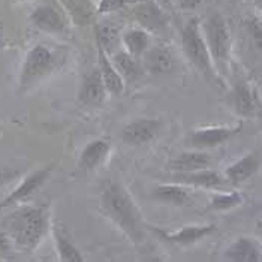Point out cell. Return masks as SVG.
<instances>
[{
    "label": "cell",
    "instance_id": "6da1fadb",
    "mask_svg": "<svg viewBox=\"0 0 262 262\" xmlns=\"http://www.w3.org/2000/svg\"><path fill=\"white\" fill-rule=\"evenodd\" d=\"M101 204L106 216L135 244L145 238L141 211L120 183L106 180L101 187Z\"/></svg>",
    "mask_w": 262,
    "mask_h": 262
},
{
    "label": "cell",
    "instance_id": "7a4b0ae2",
    "mask_svg": "<svg viewBox=\"0 0 262 262\" xmlns=\"http://www.w3.org/2000/svg\"><path fill=\"white\" fill-rule=\"evenodd\" d=\"M6 231L21 250L30 253L42 242L48 229V214L43 207H23L8 216Z\"/></svg>",
    "mask_w": 262,
    "mask_h": 262
},
{
    "label": "cell",
    "instance_id": "3957f363",
    "mask_svg": "<svg viewBox=\"0 0 262 262\" xmlns=\"http://www.w3.org/2000/svg\"><path fill=\"white\" fill-rule=\"evenodd\" d=\"M182 45L187 59L192 61V64L198 71H201L207 77L214 75L213 64H211V56H210L205 39L202 38L200 23L196 18H192L183 27Z\"/></svg>",
    "mask_w": 262,
    "mask_h": 262
},
{
    "label": "cell",
    "instance_id": "277c9868",
    "mask_svg": "<svg viewBox=\"0 0 262 262\" xmlns=\"http://www.w3.org/2000/svg\"><path fill=\"white\" fill-rule=\"evenodd\" d=\"M204 35H205L204 39L208 47L211 60L214 61L219 68H223L229 59L231 36H229L226 21L223 20L221 14L214 12L207 18L205 24H204Z\"/></svg>",
    "mask_w": 262,
    "mask_h": 262
},
{
    "label": "cell",
    "instance_id": "5b68a950",
    "mask_svg": "<svg viewBox=\"0 0 262 262\" xmlns=\"http://www.w3.org/2000/svg\"><path fill=\"white\" fill-rule=\"evenodd\" d=\"M54 68V56L45 45H35L26 56L20 74V89H27L33 82L50 74Z\"/></svg>",
    "mask_w": 262,
    "mask_h": 262
},
{
    "label": "cell",
    "instance_id": "8992f818",
    "mask_svg": "<svg viewBox=\"0 0 262 262\" xmlns=\"http://www.w3.org/2000/svg\"><path fill=\"white\" fill-rule=\"evenodd\" d=\"M51 172H53V165L45 166L42 169H38L33 174H30L29 177H26L17 189H14L5 200L0 201V211H3L5 208H8L11 205H15L18 202L33 196L40 187L45 184V182L48 180Z\"/></svg>",
    "mask_w": 262,
    "mask_h": 262
},
{
    "label": "cell",
    "instance_id": "52a82bcc",
    "mask_svg": "<svg viewBox=\"0 0 262 262\" xmlns=\"http://www.w3.org/2000/svg\"><path fill=\"white\" fill-rule=\"evenodd\" d=\"M161 129L162 121L158 119H140L121 129V140L130 145H142L155 140Z\"/></svg>",
    "mask_w": 262,
    "mask_h": 262
},
{
    "label": "cell",
    "instance_id": "ba28073f",
    "mask_svg": "<svg viewBox=\"0 0 262 262\" xmlns=\"http://www.w3.org/2000/svg\"><path fill=\"white\" fill-rule=\"evenodd\" d=\"M132 17L141 29L147 32H161L166 26V17L162 11L161 5L153 0H144L132 9Z\"/></svg>",
    "mask_w": 262,
    "mask_h": 262
},
{
    "label": "cell",
    "instance_id": "9c48e42d",
    "mask_svg": "<svg viewBox=\"0 0 262 262\" xmlns=\"http://www.w3.org/2000/svg\"><path fill=\"white\" fill-rule=\"evenodd\" d=\"M30 21L35 27L47 33H61L66 30L64 15L50 3L36 6L30 14Z\"/></svg>",
    "mask_w": 262,
    "mask_h": 262
},
{
    "label": "cell",
    "instance_id": "30bf717a",
    "mask_svg": "<svg viewBox=\"0 0 262 262\" xmlns=\"http://www.w3.org/2000/svg\"><path fill=\"white\" fill-rule=\"evenodd\" d=\"M105 98H106V87L103 84L99 69L85 74L81 82L78 101L85 106H98L105 102Z\"/></svg>",
    "mask_w": 262,
    "mask_h": 262
},
{
    "label": "cell",
    "instance_id": "8fae6325",
    "mask_svg": "<svg viewBox=\"0 0 262 262\" xmlns=\"http://www.w3.org/2000/svg\"><path fill=\"white\" fill-rule=\"evenodd\" d=\"M242 129V124L237 127H204L192 132L190 142L192 145L198 148H207V147H216L222 142L228 141L231 137L238 134Z\"/></svg>",
    "mask_w": 262,
    "mask_h": 262
},
{
    "label": "cell",
    "instance_id": "7c38bea8",
    "mask_svg": "<svg viewBox=\"0 0 262 262\" xmlns=\"http://www.w3.org/2000/svg\"><path fill=\"white\" fill-rule=\"evenodd\" d=\"M153 232L161 237L162 240L169 243H176V244H192L196 243L198 240H201L204 237H207L208 234L216 231L214 225H207V226H186L182 228L177 232H166L162 231L159 228H151Z\"/></svg>",
    "mask_w": 262,
    "mask_h": 262
},
{
    "label": "cell",
    "instance_id": "4fadbf2b",
    "mask_svg": "<svg viewBox=\"0 0 262 262\" xmlns=\"http://www.w3.org/2000/svg\"><path fill=\"white\" fill-rule=\"evenodd\" d=\"M98 43V42H96ZM98 61H99V72H101L103 84L106 87V92L113 96H120L124 92V81L123 77L116 69V66L108 60L106 51L98 43Z\"/></svg>",
    "mask_w": 262,
    "mask_h": 262
},
{
    "label": "cell",
    "instance_id": "5bb4252c",
    "mask_svg": "<svg viewBox=\"0 0 262 262\" xmlns=\"http://www.w3.org/2000/svg\"><path fill=\"white\" fill-rule=\"evenodd\" d=\"M144 66L150 74H166L172 69L174 59L166 47H155L144 53Z\"/></svg>",
    "mask_w": 262,
    "mask_h": 262
},
{
    "label": "cell",
    "instance_id": "9a60e30c",
    "mask_svg": "<svg viewBox=\"0 0 262 262\" xmlns=\"http://www.w3.org/2000/svg\"><path fill=\"white\" fill-rule=\"evenodd\" d=\"M60 3L68 17L77 26H85L92 23L93 17L98 14L92 0H60Z\"/></svg>",
    "mask_w": 262,
    "mask_h": 262
},
{
    "label": "cell",
    "instance_id": "2e32d148",
    "mask_svg": "<svg viewBox=\"0 0 262 262\" xmlns=\"http://www.w3.org/2000/svg\"><path fill=\"white\" fill-rule=\"evenodd\" d=\"M259 168V159L256 155H247L238 162H235L234 165H231L229 168H226L225 171V177L226 182L231 184H240L246 182L247 179H250Z\"/></svg>",
    "mask_w": 262,
    "mask_h": 262
},
{
    "label": "cell",
    "instance_id": "e0dca14e",
    "mask_svg": "<svg viewBox=\"0 0 262 262\" xmlns=\"http://www.w3.org/2000/svg\"><path fill=\"white\" fill-rule=\"evenodd\" d=\"M174 182L180 184H192V186H201V187H222L225 180L216 172L210 169H198L192 172H179L174 177Z\"/></svg>",
    "mask_w": 262,
    "mask_h": 262
},
{
    "label": "cell",
    "instance_id": "ac0fdd59",
    "mask_svg": "<svg viewBox=\"0 0 262 262\" xmlns=\"http://www.w3.org/2000/svg\"><path fill=\"white\" fill-rule=\"evenodd\" d=\"M225 258L235 262H259L262 259L258 246L249 238H238L225 252Z\"/></svg>",
    "mask_w": 262,
    "mask_h": 262
},
{
    "label": "cell",
    "instance_id": "d6986e66",
    "mask_svg": "<svg viewBox=\"0 0 262 262\" xmlns=\"http://www.w3.org/2000/svg\"><path fill=\"white\" fill-rule=\"evenodd\" d=\"M210 165V156L202 151H189L182 153L169 162V169L176 172H192L204 169Z\"/></svg>",
    "mask_w": 262,
    "mask_h": 262
},
{
    "label": "cell",
    "instance_id": "ffe728a7",
    "mask_svg": "<svg viewBox=\"0 0 262 262\" xmlns=\"http://www.w3.org/2000/svg\"><path fill=\"white\" fill-rule=\"evenodd\" d=\"M151 196L156 201L177 205V207H182V205H186V204L190 202V193L182 184H162V186H158L153 190Z\"/></svg>",
    "mask_w": 262,
    "mask_h": 262
},
{
    "label": "cell",
    "instance_id": "44dd1931",
    "mask_svg": "<svg viewBox=\"0 0 262 262\" xmlns=\"http://www.w3.org/2000/svg\"><path fill=\"white\" fill-rule=\"evenodd\" d=\"M110 151V142L106 140H95L89 142L80 156V166L85 171L95 169Z\"/></svg>",
    "mask_w": 262,
    "mask_h": 262
},
{
    "label": "cell",
    "instance_id": "7402d4cb",
    "mask_svg": "<svg viewBox=\"0 0 262 262\" xmlns=\"http://www.w3.org/2000/svg\"><path fill=\"white\" fill-rule=\"evenodd\" d=\"M232 105L235 111L243 117H253L256 114V101L252 90L246 84H237L231 93Z\"/></svg>",
    "mask_w": 262,
    "mask_h": 262
},
{
    "label": "cell",
    "instance_id": "603a6c76",
    "mask_svg": "<svg viewBox=\"0 0 262 262\" xmlns=\"http://www.w3.org/2000/svg\"><path fill=\"white\" fill-rule=\"evenodd\" d=\"M123 42L127 48V53H130L132 56H140L148 50L150 36L148 32L144 29H132L124 33Z\"/></svg>",
    "mask_w": 262,
    "mask_h": 262
},
{
    "label": "cell",
    "instance_id": "cb8c5ba5",
    "mask_svg": "<svg viewBox=\"0 0 262 262\" xmlns=\"http://www.w3.org/2000/svg\"><path fill=\"white\" fill-rule=\"evenodd\" d=\"M114 66L119 71L121 77L127 78L129 81L137 80L141 75V66L137 63L134 59V56L130 53H124V51H119L114 56Z\"/></svg>",
    "mask_w": 262,
    "mask_h": 262
},
{
    "label": "cell",
    "instance_id": "d4e9b609",
    "mask_svg": "<svg viewBox=\"0 0 262 262\" xmlns=\"http://www.w3.org/2000/svg\"><path fill=\"white\" fill-rule=\"evenodd\" d=\"M95 35H96V42L101 45L105 51H110L116 45V42H117L119 29L114 24L102 23V24H96Z\"/></svg>",
    "mask_w": 262,
    "mask_h": 262
},
{
    "label": "cell",
    "instance_id": "484cf974",
    "mask_svg": "<svg viewBox=\"0 0 262 262\" xmlns=\"http://www.w3.org/2000/svg\"><path fill=\"white\" fill-rule=\"evenodd\" d=\"M56 246H57V252L60 256V261L63 262H82L84 258L80 253V250L69 242L63 234L59 231L56 232Z\"/></svg>",
    "mask_w": 262,
    "mask_h": 262
},
{
    "label": "cell",
    "instance_id": "4316f807",
    "mask_svg": "<svg viewBox=\"0 0 262 262\" xmlns=\"http://www.w3.org/2000/svg\"><path fill=\"white\" fill-rule=\"evenodd\" d=\"M243 202L242 195L238 192H231V193H217L211 198L210 207L217 211H225L231 210Z\"/></svg>",
    "mask_w": 262,
    "mask_h": 262
},
{
    "label": "cell",
    "instance_id": "83f0119b",
    "mask_svg": "<svg viewBox=\"0 0 262 262\" xmlns=\"http://www.w3.org/2000/svg\"><path fill=\"white\" fill-rule=\"evenodd\" d=\"M130 0H101L96 11L98 14H111L116 11H120L124 6L129 5Z\"/></svg>",
    "mask_w": 262,
    "mask_h": 262
},
{
    "label": "cell",
    "instance_id": "f1b7e54d",
    "mask_svg": "<svg viewBox=\"0 0 262 262\" xmlns=\"http://www.w3.org/2000/svg\"><path fill=\"white\" fill-rule=\"evenodd\" d=\"M249 30H250L253 47L262 54V20L253 18L252 23H250V26H249Z\"/></svg>",
    "mask_w": 262,
    "mask_h": 262
},
{
    "label": "cell",
    "instance_id": "f546056e",
    "mask_svg": "<svg viewBox=\"0 0 262 262\" xmlns=\"http://www.w3.org/2000/svg\"><path fill=\"white\" fill-rule=\"evenodd\" d=\"M20 176V169H15V168H0V186L15 180Z\"/></svg>",
    "mask_w": 262,
    "mask_h": 262
},
{
    "label": "cell",
    "instance_id": "4dcf8cb0",
    "mask_svg": "<svg viewBox=\"0 0 262 262\" xmlns=\"http://www.w3.org/2000/svg\"><path fill=\"white\" fill-rule=\"evenodd\" d=\"M11 252V243L6 234L0 232V255H8Z\"/></svg>",
    "mask_w": 262,
    "mask_h": 262
},
{
    "label": "cell",
    "instance_id": "1f68e13d",
    "mask_svg": "<svg viewBox=\"0 0 262 262\" xmlns=\"http://www.w3.org/2000/svg\"><path fill=\"white\" fill-rule=\"evenodd\" d=\"M202 0H180V6H182L183 9H186V11H192L196 6H200Z\"/></svg>",
    "mask_w": 262,
    "mask_h": 262
},
{
    "label": "cell",
    "instance_id": "d6a6232c",
    "mask_svg": "<svg viewBox=\"0 0 262 262\" xmlns=\"http://www.w3.org/2000/svg\"><path fill=\"white\" fill-rule=\"evenodd\" d=\"M6 47V36H5V24L0 20V54Z\"/></svg>",
    "mask_w": 262,
    "mask_h": 262
},
{
    "label": "cell",
    "instance_id": "836d02e7",
    "mask_svg": "<svg viewBox=\"0 0 262 262\" xmlns=\"http://www.w3.org/2000/svg\"><path fill=\"white\" fill-rule=\"evenodd\" d=\"M158 3L163 6H171V0H158Z\"/></svg>",
    "mask_w": 262,
    "mask_h": 262
},
{
    "label": "cell",
    "instance_id": "e575fe53",
    "mask_svg": "<svg viewBox=\"0 0 262 262\" xmlns=\"http://www.w3.org/2000/svg\"><path fill=\"white\" fill-rule=\"evenodd\" d=\"M255 2H256V6L262 11V0H255Z\"/></svg>",
    "mask_w": 262,
    "mask_h": 262
},
{
    "label": "cell",
    "instance_id": "d590c367",
    "mask_svg": "<svg viewBox=\"0 0 262 262\" xmlns=\"http://www.w3.org/2000/svg\"><path fill=\"white\" fill-rule=\"evenodd\" d=\"M8 2H12V3H23V2H27V0H8Z\"/></svg>",
    "mask_w": 262,
    "mask_h": 262
},
{
    "label": "cell",
    "instance_id": "8d00e7d4",
    "mask_svg": "<svg viewBox=\"0 0 262 262\" xmlns=\"http://www.w3.org/2000/svg\"><path fill=\"white\" fill-rule=\"evenodd\" d=\"M258 231H259V234H261V237H262V222L258 223Z\"/></svg>",
    "mask_w": 262,
    "mask_h": 262
},
{
    "label": "cell",
    "instance_id": "74e56055",
    "mask_svg": "<svg viewBox=\"0 0 262 262\" xmlns=\"http://www.w3.org/2000/svg\"><path fill=\"white\" fill-rule=\"evenodd\" d=\"M261 210H262V205H261Z\"/></svg>",
    "mask_w": 262,
    "mask_h": 262
}]
</instances>
